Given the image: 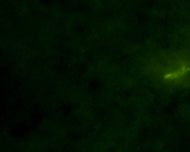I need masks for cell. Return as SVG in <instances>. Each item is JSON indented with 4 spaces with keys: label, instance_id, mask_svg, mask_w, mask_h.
Here are the masks:
<instances>
[{
    "label": "cell",
    "instance_id": "obj_1",
    "mask_svg": "<svg viewBox=\"0 0 190 152\" xmlns=\"http://www.w3.org/2000/svg\"><path fill=\"white\" fill-rule=\"evenodd\" d=\"M190 71V66L187 65H182L178 70L173 71L171 73L166 74L164 76V80H176L180 78L184 77Z\"/></svg>",
    "mask_w": 190,
    "mask_h": 152
}]
</instances>
